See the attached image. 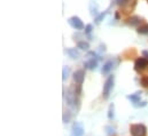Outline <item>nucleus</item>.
<instances>
[{"mask_svg": "<svg viewBox=\"0 0 148 136\" xmlns=\"http://www.w3.org/2000/svg\"><path fill=\"white\" fill-rule=\"evenodd\" d=\"M64 97H66V102L68 104V106H69L71 110L76 111V113H77V112L79 111V107H80V100L78 99V96L75 94L74 92L69 90V92L67 93V96L64 95Z\"/></svg>", "mask_w": 148, "mask_h": 136, "instance_id": "nucleus-1", "label": "nucleus"}, {"mask_svg": "<svg viewBox=\"0 0 148 136\" xmlns=\"http://www.w3.org/2000/svg\"><path fill=\"white\" fill-rule=\"evenodd\" d=\"M130 133L132 136H146L147 127L144 124H132L130 126Z\"/></svg>", "mask_w": 148, "mask_h": 136, "instance_id": "nucleus-2", "label": "nucleus"}, {"mask_svg": "<svg viewBox=\"0 0 148 136\" xmlns=\"http://www.w3.org/2000/svg\"><path fill=\"white\" fill-rule=\"evenodd\" d=\"M114 82H115V77L111 74L107 78L105 85H103V90H102V97L105 100H108L110 96V93L114 88Z\"/></svg>", "mask_w": 148, "mask_h": 136, "instance_id": "nucleus-3", "label": "nucleus"}, {"mask_svg": "<svg viewBox=\"0 0 148 136\" xmlns=\"http://www.w3.org/2000/svg\"><path fill=\"white\" fill-rule=\"evenodd\" d=\"M68 23H69V25H70L73 29L77 30V31L85 29V25H84L83 21H82L78 16H71V17L68 20Z\"/></svg>", "mask_w": 148, "mask_h": 136, "instance_id": "nucleus-4", "label": "nucleus"}, {"mask_svg": "<svg viewBox=\"0 0 148 136\" xmlns=\"http://www.w3.org/2000/svg\"><path fill=\"white\" fill-rule=\"evenodd\" d=\"M147 65L148 61L145 57H138L136 60V62H134V70L137 72H140V71H143V70H145V69L147 68Z\"/></svg>", "mask_w": 148, "mask_h": 136, "instance_id": "nucleus-5", "label": "nucleus"}, {"mask_svg": "<svg viewBox=\"0 0 148 136\" xmlns=\"http://www.w3.org/2000/svg\"><path fill=\"white\" fill-rule=\"evenodd\" d=\"M71 136H84V127L80 122H75L73 125Z\"/></svg>", "mask_w": 148, "mask_h": 136, "instance_id": "nucleus-6", "label": "nucleus"}, {"mask_svg": "<svg viewBox=\"0 0 148 136\" xmlns=\"http://www.w3.org/2000/svg\"><path fill=\"white\" fill-rule=\"evenodd\" d=\"M85 79V71L84 70H78L74 73V80L77 85H82Z\"/></svg>", "mask_w": 148, "mask_h": 136, "instance_id": "nucleus-7", "label": "nucleus"}, {"mask_svg": "<svg viewBox=\"0 0 148 136\" xmlns=\"http://www.w3.org/2000/svg\"><path fill=\"white\" fill-rule=\"evenodd\" d=\"M126 99H127L129 101H131L132 105L134 106L136 104H138L139 102H141V101H140V100H141V92H137V93H134V94L127 95Z\"/></svg>", "mask_w": 148, "mask_h": 136, "instance_id": "nucleus-8", "label": "nucleus"}, {"mask_svg": "<svg viewBox=\"0 0 148 136\" xmlns=\"http://www.w3.org/2000/svg\"><path fill=\"white\" fill-rule=\"evenodd\" d=\"M98 67V60L95 58H90L88 61L84 62V68L87 69V70H94Z\"/></svg>", "mask_w": 148, "mask_h": 136, "instance_id": "nucleus-9", "label": "nucleus"}, {"mask_svg": "<svg viewBox=\"0 0 148 136\" xmlns=\"http://www.w3.org/2000/svg\"><path fill=\"white\" fill-rule=\"evenodd\" d=\"M141 22H143V18H141V17H139V16H132V17H130V18L126 21V24H129V25H131V27H137V25H139Z\"/></svg>", "mask_w": 148, "mask_h": 136, "instance_id": "nucleus-10", "label": "nucleus"}, {"mask_svg": "<svg viewBox=\"0 0 148 136\" xmlns=\"http://www.w3.org/2000/svg\"><path fill=\"white\" fill-rule=\"evenodd\" d=\"M114 68V61H107L105 64H103V67H102V70H101V73L102 74H108L109 72H110L111 70Z\"/></svg>", "mask_w": 148, "mask_h": 136, "instance_id": "nucleus-11", "label": "nucleus"}, {"mask_svg": "<svg viewBox=\"0 0 148 136\" xmlns=\"http://www.w3.org/2000/svg\"><path fill=\"white\" fill-rule=\"evenodd\" d=\"M67 54L69 55L70 58L73 60H77L79 57V52L76 49V48H68L67 49Z\"/></svg>", "mask_w": 148, "mask_h": 136, "instance_id": "nucleus-12", "label": "nucleus"}, {"mask_svg": "<svg viewBox=\"0 0 148 136\" xmlns=\"http://www.w3.org/2000/svg\"><path fill=\"white\" fill-rule=\"evenodd\" d=\"M137 32H138L139 34H148V24L147 23H145V24L138 27Z\"/></svg>", "mask_w": 148, "mask_h": 136, "instance_id": "nucleus-13", "label": "nucleus"}, {"mask_svg": "<svg viewBox=\"0 0 148 136\" xmlns=\"http://www.w3.org/2000/svg\"><path fill=\"white\" fill-rule=\"evenodd\" d=\"M77 47L79 48V49H82V50H88V48H90V44L87 42V41H79L78 44H77Z\"/></svg>", "mask_w": 148, "mask_h": 136, "instance_id": "nucleus-14", "label": "nucleus"}, {"mask_svg": "<svg viewBox=\"0 0 148 136\" xmlns=\"http://www.w3.org/2000/svg\"><path fill=\"white\" fill-rule=\"evenodd\" d=\"M115 105H114V103L109 105V109H108V119L109 120H112L114 119V117H115Z\"/></svg>", "mask_w": 148, "mask_h": 136, "instance_id": "nucleus-15", "label": "nucleus"}, {"mask_svg": "<svg viewBox=\"0 0 148 136\" xmlns=\"http://www.w3.org/2000/svg\"><path fill=\"white\" fill-rule=\"evenodd\" d=\"M107 15V12H103V13H101V14H99L95 18H94V23L95 24H100L101 22H102V20L105 18V16Z\"/></svg>", "mask_w": 148, "mask_h": 136, "instance_id": "nucleus-16", "label": "nucleus"}, {"mask_svg": "<svg viewBox=\"0 0 148 136\" xmlns=\"http://www.w3.org/2000/svg\"><path fill=\"white\" fill-rule=\"evenodd\" d=\"M130 1L131 0H116V3L118 6H122V7H125V6H129L130 5ZM130 8V6H129ZM130 10H132V8H130Z\"/></svg>", "mask_w": 148, "mask_h": 136, "instance_id": "nucleus-17", "label": "nucleus"}, {"mask_svg": "<svg viewBox=\"0 0 148 136\" xmlns=\"http://www.w3.org/2000/svg\"><path fill=\"white\" fill-rule=\"evenodd\" d=\"M70 119H71V113H70V111H64V112H63V122L67 124V122L70 121Z\"/></svg>", "mask_w": 148, "mask_h": 136, "instance_id": "nucleus-18", "label": "nucleus"}, {"mask_svg": "<svg viewBox=\"0 0 148 136\" xmlns=\"http://www.w3.org/2000/svg\"><path fill=\"white\" fill-rule=\"evenodd\" d=\"M69 73H70V69L68 67H63V69H62V79L66 80L69 77Z\"/></svg>", "mask_w": 148, "mask_h": 136, "instance_id": "nucleus-19", "label": "nucleus"}, {"mask_svg": "<svg viewBox=\"0 0 148 136\" xmlns=\"http://www.w3.org/2000/svg\"><path fill=\"white\" fill-rule=\"evenodd\" d=\"M92 31H93V25H92V24H87V25L85 27V34L88 35L90 39H92V37L90 35V34L92 33Z\"/></svg>", "mask_w": 148, "mask_h": 136, "instance_id": "nucleus-20", "label": "nucleus"}, {"mask_svg": "<svg viewBox=\"0 0 148 136\" xmlns=\"http://www.w3.org/2000/svg\"><path fill=\"white\" fill-rule=\"evenodd\" d=\"M140 84H141V86L144 88H147L148 89V75H145V77H143L140 79Z\"/></svg>", "mask_w": 148, "mask_h": 136, "instance_id": "nucleus-21", "label": "nucleus"}, {"mask_svg": "<svg viewBox=\"0 0 148 136\" xmlns=\"http://www.w3.org/2000/svg\"><path fill=\"white\" fill-rule=\"evenodd\" d=\"M87 56L90 57V58H95V60H100V56H98V54L97 53H94V52H88L87 53Z\"/></svg>", "mask_w": 148, "mask_h": 136, "instance_id": "nucleus-22", "label": "nucleus"}, {"mask_svg": "<svg viewBox=\"0 0 148 136\" xmlns=\"http://www.w3.org/2000/svg\"><path fill=\"white\" fill-rule=\"evenodd\" d=\"M74 93L77 96H79L82 94V85H76V87L74 88Z\"/></svg>", "mask_w": 148, "mask_h": 136, "instance_id": "nucleus-23", "label": "nucleus"}, {"mask_svg": "<svg viewBox=\"0 0 148 136\" xmlns=\"http://www.w3.org/2000/svg\"><path fill=\"white\" fill-rule=\"evenodd\" d=\"M146 105H147V102H146V101H141V102H139L138 104H136L134 107H144V106H146Z\"/></svg>", "mask_w": 148, "mask_h": 136, "instance_id": "nucleus-24", "label": "nucleus"}, {"mask_svg": "<svg viewBox=\"0 0 148 136\" xmlns=\"http://www.w3.org/2000/svg\"><path fill=\"white\" fill-rule=\"evenodd\" d=\"M106 131H107V134L108 135H112L114 134V128H111L110 126H107L106 127Z\"/></svg>", "mask_w": 148, "mask_h": 136, "instance_id": "nucleus-25", "label": "nucleus"}, {"mask_svg": "<svg viewBox=\"0 0 148 136\" xmlns=\"http://www.w3.org/2000/svg\"><path fill=\"white\" fill-rule=\"evenodd\" d=\"M143 56H144L146 60H148V52L147 50H143Z\"/></svg>", "mask_w": 148, "mask_h": 136, "instance_id": "nucleus-26", "label": "nucleus"}, {"mask_svg": "<svg viewBox=\"0 0 148 136\" xmlns=\"http://www.w3.org/2000/svg\"><path fill=\"white\" fill-rule=\"evenodd\" d=\"M115 17H116L117 20L119 18V13H118V12H116V14H115Z\"/></svg>", "mask_w": 148, "mask_h": 136, "instance_id": "nucleus-27", "label": "nucleus"}, {"mask_svg": "<svg viewBox=\"0 0 148 136\" xmlns=\"http://www.w3.org/2000/svg\"><path fill=\"white\" fill-rule=\"evenodd\" d=\"M147 2H148V0H147Z\"/></svg>", "mask_w": 148, "mask_h": 136, "instance_id": "nucleus-28", "label": "nucleus"}]
</instances>
